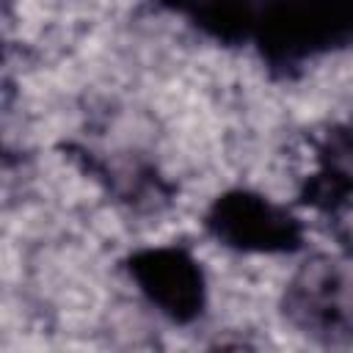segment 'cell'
I'll return each mask as SVG.
<instances>
[{
    "mask_svg": "<svg viewBox=\"0 0 353 353\" xmlns=\"http://www.w3.org/2000/svg\"><path fill=\"white\" fill-rule=\"evenodd\" d=\"M254 39L273 66H295L353 44V0H268Z\"/></svg>",
    "mask_w": 353,
    "mask_h": 353,
    "instance_id": "obj_1",
    "label": "cell"
},
{
    "mask_svg": "<svg viewBox=\"0 0 353 353\" xmlns=\"http://www.w3.org/2000/svg\"><path fill=\"white\" fill-rule=\"evenodd\" d=\"M204 226L221 245L248 254H290L303 240V229L287 207L251 190L218 196Z\"/></svg>",
    "mask_w": 353,
    "mask_h": 353,
    "instance_id": "obj_2",
    "label": "cell"
},
{
    "mask_svg": "<svg viewBox=\"0 0 353 353\" xmlns=\"http://www.w3.org/2000/svg\"><path fill=\"white\" fill-rule=\"evenodd\" d=\"M127 270L141 295L171 323L188 325L204 314V270L185 248L160 245L135 251L127 259Z\"/></svg>",
    "mask_w": 353,
    "mask_h": 353,
    "instance_id": "obj_3",
    "label": "cell"
},
{
    "mask_svg": "<svg viewBox=\"0 0 353 353\" xmlns=\"http://www.w3.org/2000/svg\"><path fill=\"white\" fill-rule=\"evenodd\" d=\"M284 312L306 334H353V292H347L345 276L328 262L320 268H306L292 281Z\"/></svg>",
    "mask_w": 353,
    "mask_h": 353,
    "instance_id": "obj_4",
    "label": "cell"
},
{
    "mask_svg": "<svg viewBox=\"0 0 353 353\" xmlns=\"http://www.w3.org/2000/svg\"><path fill=\"white\" fill-rule=\"evenodd\" d=\"M190 14L204 33L232 44L254 36L259 3L256 0H196Z\"/></svg>",
    "mask_w": 353,
    "mask_h": 353,
    "instance_id": "obj_5",
    "label": "cell"
},
{
    "mask_svg": "<svg viewBox=\"0 0 353 353\" xmlns=\"http://www.w3.org/2000/svg\"><path fill=\"white\" fill-rule=\"evenodd\" d=\"M160 3H165V6H171V8H176V11H190L196 0H160Z\"/></svg>",
    "mask_w": 353,
    "mask_h": 353,
    "instance_id": "obj_6",
    "label": "cell"
}]
</instances>
